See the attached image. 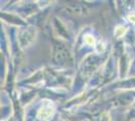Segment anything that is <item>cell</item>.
Masks as SVG:
<instances>
[{"mask_svg":"<svg viewBox=\"0 0 135 121\" xmlns=\"http://www.w3.org/2000/svg\"><path fill=\"white\" fill-rule=\"evenodd\" d=\"M35 35H36V31L34 27H24L22 28L19 33H18V40H19V43L22 47L28 46L35 38Z\"/></svg>","mask_w":135,"mask_h":121,"instance_id":"cell-2","label":"cell"},{"mask_svg":"<svg viewBox=\"0 0 135 121\" xmlns=\"http://www.w3.org/2000/svg\"><path fill=\"white\" fill-rule=\"evenodd\" d=\"M130 101H132V97L130 95H124V96H120L116 99V102L119 103L120 105H126V104L130 103Z\"/></svg>","mask_w":135,"mask_h":121,"instance_id":"cell-5","label":"cell"},{"mask_svg":"<svg viewBox=\"0 0 135 121\" xmlns=\"http://www.w3.org/2000/svg\"><path fill=\"white\" fill-rule=\"evenodd\" d=\"M70 60V52L62 43L54 40L52 45V62L56 65H64Z\"/></svg>","mask_w":135,"mask_h":121,"instance_id":"cell-1","label":"cell"},{"mask_svg":"<svg viewBox=\"0 0 135 121\" xmlns=\"http://www.w3.org/2000/svg\"><path fill=\"white\" fill-rule=\"evenodd\" d=\"M99 58H97V57H90V58L88 59L84 64V68H83V71H84L85 73H90L92 72L94 68H95L96 66H97V64L99 63Z\"/></svg>","mask_w":135,"mask_h":121,"instance_id":"cell-4","label":"cell"},{"mask_svg":"<svg viewBox=\"0 0 135 121\" xmlns=\"http://www.w3.org/2000/svg\"><path fill=\"white\" fill-rule=\"evenodd\" d=\"M64 11L68 14H71V15H87V14H89L90 9L84 3L75 2V3L68 4L64 8Z\"/></svg>","mask_w":135,"mask_h":121,"instance_id":"cell-3","label":"cell"}]
</instances>
